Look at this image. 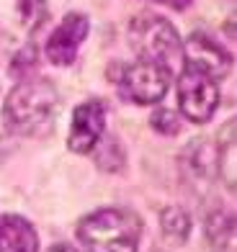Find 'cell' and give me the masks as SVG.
Returning <instances> with one entry per match:
<instances>
[{"mask_svg":"<svg viewBox=\"0 0 237 252\" xmlns=\"http://www.w3.org/2000/svg\"><path fill=\"white\" fill-rule=\"evenodd\" d=\"M127 39L139 60L160 62V64H168L175 54H180V44H183L170 21L152 13L132 18Z\"/></svg>","mask_w":237,"mask_h":252,"instance_id":"cell-3","label":"cell"},{"mask_svg":"<svg viewBox=\"0 0 237 252\" xmlns=\"http://www.w3.org/2000/svg\"><path fill=\"white\" fill-rule=\"evenodd\" d=\"M152 3H160L168 8H183V5H188V0H152Z\"/></svg>","mask_w":237,"mask_h":252,"instance_id":"cell-15","label":"cell"},{"mask_svg":"<svg viewBox=\"0 0 237 252\" xmlns=\"http://www.w3.org/2000/svg\"><path fill=\"white\" fill-rule=\"evenodd\" d=\"M180 52L186 57V67H194V70H201L204 75L222 80L230 72L232 67V57L230 52L222 47L217 39H211L209 33H191V36L180 44Z\"/></svg>","mask_w":237,"mask_h":252,"instance_id":"cell-7","label":"cell"},{"mask_svg":"<svg viewBox=\"0 0 237 252\" xmlns=\"http://www.w3.org/2000/svg\"><path fill=\"white\" fill-rule=\"evenodd\" d=\"M160 226H163V234L170 242H186L191 234V219L180 206H168L160 214Z\"/></svg>","mask_w":237,"mask_h":252,"instance_id":"cell-11","label":"cell"},{"mask_svg":"<svg viewBox=\"0 0 237 252\" xmlns=\"http://www.w3.org/2000/svg\"><path fill=\"white\" fill-rule=\"evenodd\" d=\"M88 18L83 13H67L47 41V60L60 67L72 64L88 36Z\"/></svg>","mask_w":237,"mask_h":252,"instance_id":"cell-8","label":"cell"},{"mask_svg":"<svg viewBox=\"0 0 237 252\" xmlns=\"http://www.w3.org/2000/svg\"><path fill=\"white\" fill-rule=\"evenodd\" d=\"M219 175L224 180V186H227L230 190H235V136L230 131V139L222 144V150H219Z\"/></svg>","mask_w":237,"mask_h":252,"instance_id":"cell-13","label":"cell"},{"mask_svg":"<svg viewBox=\"0 0 237 252\" xmlns=\"http://www.w3.org/2000/svg\"><path fill=\"white\" fill-rule=\"evenodd\" d=\"M0 252H39V234L18 214L0 216Z\"/></svg>","mask_w":237,"mask_h":252,"instance_id":"cell-9","label":"cell"},{"mask_svg":"<svg viewBox=\"0 0 237 252\" xmlns=\"http://www.w3.org/2000/svg\"><path fill=\"white\" fill-rule=\"evenodd\" d=\"M116 83L127 100L150 106V103H160L165 98L168 88H170V70H168V64L139 60L134 64L119 67Z\"/></svg>","mask_w":237,"mask_h":252,"instance_id":"cell-4","label":"cell"},{"mask_svg":"<svg viewBox=\"0 0 237 252\" xmlns=\"http://www.w3.org/2000/svg\"><path fill=\"white\" fill-rule=\"evenodd\" d=\"M206 239L214 252H235V216L230 211H214L206 219Z\"/></svg>","mask_w":237,"mask_h":252,"instance_id":"cell-10","label":"cell"},{"mask_svg":"<svg viewBox=\"0 0 237 252\" xmlns=\"http://www.w3.org/2000/svg\"><path fill=\"white\" fill-rule=\"evenodd\" d=\"M47 252H77V250L70 247V245H54V247H49Z\"/></svg>","mask_w":237,"mask_h":252,"instance_id":"cell-16","label":"cell"},{"mask_svg":"<svg viewBox=\"0 0 237 252\" xmlns=\"http://www.w3.org/2000/svg\"><path fill=\"white\" fill-rule=\"evenodd\" d=\"M178 106L188 121L206 124L219 106L217 80L183 64V72L178 77Z\"/></svg>","mask_w":237,"mask_h":252,"instance_id":"cell-5","label":"cell"},{"mask_svg":"<svg viewBox=\"0 0 237 252\" xmlns=\"http://www.w3.org/2000/svg\"><path fill=\"white\" fill-rule=\"evenodd\" d=\"M18 16L26 31H36L49 16L47 0H18Z\"/></svg>","mask_w":237,"mask_h":252,"instance_id":"cell-12","label":"cell"},{"mask_svg":"<svg viewBox=\"0 0 237 252\" xmlns=\"http://www.w3.org/2000/svg\"><path fill=\"white\" fill-rule=\"evenodd\" d=\"M106 129V106L103 100L90 98L75 108L72 124L67 131V147L77 155H88L101 144V136Z\"/></svg>","mask_w":237,"mask_h":252,"instance_id":"cell-6","label":"cell"},{"mask_svg":"<svg viewBox=\"0 0 237 252\" xmlns=\"http://www.w3.org/2000/svg\"><path fill=\"white\" fill-rule=\"evenodd\" d=\"M150 124H152L155 131H160L165 136H173V134L180 131V116H178L175 111H170V108H157L152 113Z\"/></svg>","mask_w":237,"mask_h":252,"instance_id":"cell-14","label":"cell"},{"mask_svg":"<svg viewBox=\"0 0 237 252\" xmlns=\"http://www.w3.org/2000/svg\"><path fill=\"white\" fill-rule=\"evenodd\" d=\"M60 113V93L47 77H29L10 90L3 106V124L10 134L44 136Z\"/></svg>","mask_w":237,"mask_h":252,"instance_id":"cell-1","label":"cell"},{"mask_svg":"<svg viewBox=\"0 0 237 252\" xmlns=\"http://www.w3.org/2000/svg\"><path fill=\"white\" fill-rule=\"evenodd\" d=\"M139 237V216L119 206L98 209L77 224V239L85 252H137Z\"/></svg>","mask_w":237,"mask_h":252,"instance_id":"cell-2","label":"cell"}]
</instances>
